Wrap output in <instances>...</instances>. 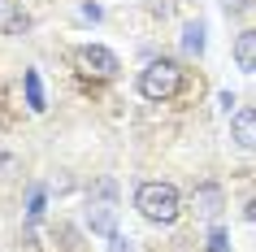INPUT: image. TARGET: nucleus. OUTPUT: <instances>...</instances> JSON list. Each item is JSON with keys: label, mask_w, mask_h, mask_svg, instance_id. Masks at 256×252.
<instances>
[{"label": "nucleus", "mask_w": 256, "mask_h": 252, "mask_svg": "<svg viewBox=\"0 0 256 252\" xmlns=\"http://www.w3.org/2000/svg\"><path fill=\"white\" fill-rule=\"evenodd\" d=\"M135 209L144 213L148 222L170 226L178 213H182V196H178V187H174V183L152 178V183H139V191H135Z\"/></svg>", "instance_id": "1"}, {"label": "nucleus", "mask_w": 256, "mask_h": 252, "mask_svg": "<svg viewBox=\"0 0 256 252\" xmlns=\"http://www.w3.org/2000/svg\"><path fill=\"white\" fill-rule=\"evenodd\" d=\"M139 92L148 96V100H174L182 92V66L170 61V57L148 61V66L139 70Z\"/></svg>", "instance_id": "2"}, {"label": "nucleus", "mask_w": 256, "mask_h": 252, "mask_svg": "<svg viewBox=\"0 0 256 252\" xmlns=\"http://www.w3.org/2000/svg\"><path fill=\"white\" fill-rule=\"evenodd\" d=\"M87 222H92L96 235H118V183L113 178H100L92 191V204H87Z\"/></svg>", "instance_id": "3"}, {"label": "nucleus", "mask_w": 256, "mask_h": 252, "mask_svg": "<svg viewBox=\"0 0 256 252\" xmlns=\"http://www.w3.org/2000/svg\"><path fill=\"white\" fill-rule=\"evenodd\" d=\"M74 66H78L87 79H118L122 61L108 53V48H100V44H82L78 53H74Z\"/></svg>", "instance_id": "4"}, {"label": "nucleus", "mask_w": 256, "mask_h": 252, "mask_svg": "<svg viewBox=\"0 0 256 252\" xmlns=\"http://www.w3.org/2000/svg\"><path fill=\"white\" fill-rule=\"evenodd\" d=\"M230 135H234V144L256 152V109H239L234 122H230Z\"/></svg>", "instance_id": "5"}, {"label": "nucleus", "mask_w": 256, "mask_h": 252, "mask_svg": "<svg viewBox=\"0 0 256 252\" xmlns=\"http://www.w3.org/2000/svg\"><path fill=\"white\" fill-rule=\"evenodd\" d=\"M234 61H239V70L256 74V31H243L234 40Z\"/></svg>", "instance_id": "6"}, {"label": "nucleus", "mask_w": 256, "mask_h": 252, "mask_svg": "<svg viewBox=\"0 0 256 252\" xmlns=\"http://www.w3.org/2000/svg\"><path fill=\"white\" fill-rule=\"evenodd\" d=\"M30 27V18L18 9V5H0V31L4 35H22V31Z\"/></svg>", "instance_id": "7"}, {"label": "nucleus", "mask_w": 256, "mask_h": 252, "mask_svg": "<svg viewBox=\"0 0 256 252\" xmlns=\"http://www.w3.org/2000/svg\"><path fill=\"white\" fill-rule=\"evenodd\" d=\"M22 87H26V105L35 109V113H44V83H40V74H35V70H26V74H22Z\"/></svg>", "instance_id": "8"}, {"label": "nucleus", "mask_w": 256, "mask_h": 252, "mask_svg": "<svg viewBox=\"0 0 256 252\" xmlns=\"http://www.w3.org/2000/svg\"><path fill=\"white\" fill-rule=\"evenodd\" d=\"M182 44H187L191 57L204 53V22H187V31H182Z\"/></svg>", "instance_id": "9"}, {"label": "nucleus", "mask_w": 256, "mask_h": 252, "mask_svg": "<svg viewBox=\"0 0 256 252\" xmlns=\"http://www.w3.org/2000/svg\"><path fill=\"white\" fill-rule=\"evenodd\" d=\"M217 200H222V196H217V187H200V191H196V204H204L200 213H208V217L217 213Z\"/></svg>", "instance_id": "10"}, {"label": "nucleus", "mask_w": 256, "mask_h": 252, "mask_svg": "<svg viewBox=\"0 0 256 252\" xmlns=\"http://www.w3.org/2000/svg\"><path fill=\"white\" fill-rule=\"evenodd\" d=\"M208 252H230V243H226V230H222V226H213V235H208Z\"/></svg>", "instance_id": "11"}, {"label": "nucleus", "mask_w": 256, "mask_h": 252, "mask_svg": "<svg viewBox=\"0 0 256 252\" xmlns=\"http://www.w3.org/2000/svg\"><path fill=\"white\" fill-rule=\"evenodd\" d=\"M222 5H226V14H243V9H252L256 0H222Z\"/></svg>", "instance_id": "12"}, {"label": "nucleus", "mask_w": 256, "mask_h": 252, "mask_svg": "<svg viewBox=\"0 0 256 252\" xmlns=\"http://www.w3.org/2000/svg\"><path fill=\"white\" fill-rule=\"evenodd\" d=\"M108 243H113V248H108V252H130V248H126V239H122V235H108Z\"/></svg>", "instance_id": "13"}, {"label": "nucleus", "mask_w": 256, "mask_h": 252, "mask_svg": "<svg viewBox=\"0 0 256 252\" xmlns=\"http://www.w3.org/2000/svg\"><path fill=\"white\" fill-rule=\"evenodd\" d=\"M248 222H256V200H252V204H248Z\"/></svg>", "instance_id": "14"}]
</instances>
